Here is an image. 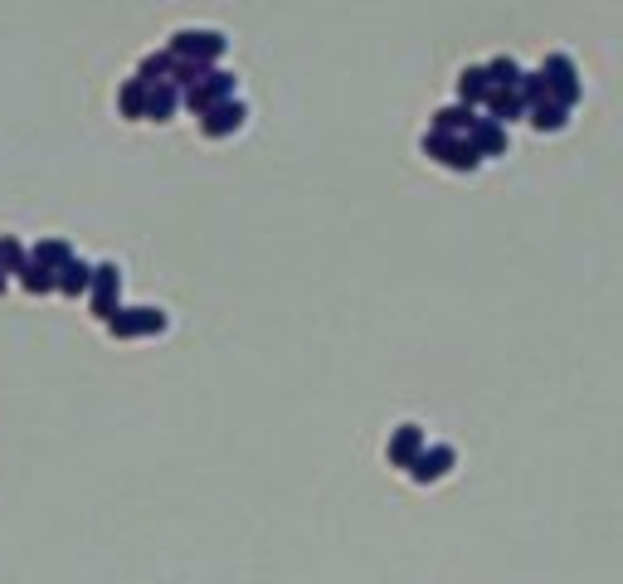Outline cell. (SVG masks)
Here are the masks:
<instances>
[{
    "mask_svg": "<svg viewBox=\"0 0 623 584\" xmlns=\"http://www.w3.org/2000/svg\"><path fill=\"white\" fill-rule=\"evenodd\" d=\"M15 278L25 283V292H35V297H44V292H59V273H54V268H39V263H25Z\"/></svg>",
    "mask_w": 623,
    "mask_h": 584,
    "instance_id": "19",
    "label": "cell"
},
{
    "mask_svg": "<svg viewBox=\"0 0 623 584\" xmlns=\"http://www.w3.org/2000/svg\"><path fill=\"white\" fill-rule=\"evenodd\" d=\"M88 288H93V268H88L83 258H69V263L59 268V292H64V297H83Z\"/></svg>",
    "mask_w": 623,
    "mask_h": 584,
    "instance_id": "16",
    "label": "cell"
},
{
    "mask_svg": "<svg viewBox=\"0 0 623 584\" xmlns=\"http://www.w3.org/2000/svg\"><path fill=\"white\" fill-rule=\"evenodd\" d=\"M424 156H434L448 171H477V166H482L477 146L468 142V137H448V132H429V137H424Z\"/></svg>",
    "mask_w": 623,
    "mask_h": 584,
    "instance_id": "3",
    "label": "cell"
},
{
    "mask_svg": "<svg viewBox=\"0 0 623 584\" xmlns=\"http://www.w3.org/2000/svg\"><path fill=\"white\" fill-rule=\"evenodd\" d=\"M108 331L117 341H132V336H161L166 331V312L161 307H117L108 317Z\"/></svg>",
    "mask_w": 623,
    "mask_h": 584,
    "instance_id": "4",
    "label": "cell"
},
{
    "mask_svg": "<svg viewBox=\"0 0 623 584\" xmlns=\"http://www.w3.org/2000/svg\"><path fill=\"white\" fill-rule=\"evenodd\" d=\"M117 292H122V268H117V263L93 268V288H88V297H93V317H98V322H108L112 312H117Z\"/></svg>",
    "mask_w": 623,
    "mask_h": 584,
    "instance_id": "6",
    "label": "cell"
},
{
    "mask_svg": "<svg viewBox=\"0 0 623 584\" xmlns=\"http://www.w3.org/2000/svg\"><path fill=\"white\" fill-rule=\"evenodd\" d=\"M176 108H181V88H176V83H151V98H147L151 122H171Z\"/></svg>",
    "mask_w": 623,
    "mask_h": 584,
    "instance_id": "14",
    "label": "cell"
},
{
    "mask_svg": "<svg viewBox=\"0 0 623 584\" xmlns=\"http://www.w3.org/2000/svg\"><path fill=\"white\" fill-rule=\"evenodd\" d=\"M468 142L477 146V156H507V127L492 122V117H477L473 132H468Z\"/></svg>",
    "mask_w": 623,
    "mask_h": 584,
    "instance_id": "11",
    "label": "cell"
},
{
    "mask_svg": "<svg viewBox=\"0 0 623 584\" xmlns=\"http://www.w3.org/2000/svg\"><path fill=\"white\" fill-rule=\"evenodd\" d=\"M171 73H176V54H171V49H161V54H147V59H142L137 78L151 88V83H171Z\"/></svg>",
    "mask_w": 623,
    "mask_h": 584,
    "instance_id": "17",
    "label": "cell"
},
{
    "mask_svg": "<svg viewBox=\"0 0 623 584\" xmlns=\"http://www.w3.org/2000/svg\"><path fill=\"white\" fill-rule=\"evenodd\" d=\"M482 108H487V117H492V122H502V127H507V122H521V117L531 112L526 103H521V93H516V88H492Z\"/></svg>",
    "mask_w": 623,
    "mask_h": 584,
    "instance_id": "10",
    "label": "cell"
},
{
    "mask_svg": "<svg viewBox=\"0 0 623 584\" xmlns=\"http://www.w3.org/2000/svg\"><path fill=\"white\" fill-rule=\"evenodd\" d=\"M453 458H458V453H453L448 443H439V448H424V453L409 463V477H414V482H439V477L453 468Z\"/></svg>",
    "mask_w": 623,
    "mask_h": 584,
    "instance_id": "9",
    "label": "cell"
},
{
    "mask_svg": "<svg viewBox=\"0 0 623 584\" xmlns=\"http://www.w3.org/2000/svg\"><path fill=\"white\" fill-rule=\"evenodd\" d=\"M541 73H546L550 103H560V108H575V103L585 98V88H580V73H575V64H570L565 54H550Z\"/></svg>",
    "mask_w": 623,
    "mask_h": 584,
    "instance_id": "5",
    "label": "cell"
},
{
    "mask_svg": "<svg viewBox=\"0 0 623 584\" xmlns=\"http://www.w3.org/2000/svg\"><path fill=\"white\" fill-rule=\"evenodd\" d=\"M424 453V429L419 424H400L395 434H390V448H385V458L395 463V468H404L409 473V463Z\"/></svg>",
    "mask_w": 623,
    "mask_h": 584,
    "instance_id": "8",
    "label": "cell"
},
{
    "mask_svg": "<svg viewBox=\"0 0 623 584\" xmlns=\"http://www.w3.org/2000/svg\"><path fill=\"white\" fill-rule=\"evenodd\" d=\"M69 258H74V249H69L64 239H39L35 254H30V263H39V268H54V273H59Z\"/></svg>",
    "mask_w": 623,
    "mask_h": 584,
    "instance_id": "18",
    "label": "cell"
},
{
    "mask_svg": "<svg viewBox=\"0 0 623 584\" xmlns=\"http://www.w3.org/2000/svg\"><path fill=\"white\" fill-rule=\"evenodd\" d=\"M516 93H521V103H526V108H541V103H550V93H546V73H521Z\"/></svg>",
    "mask_w": 623,
    "mask_h": 584,
    "instance_id": "21",
    "label": "cell"
},
{
    "mask_svg": "<svg viewBox=\"0 0 623 584\" xmlns=\"http://www.w3.org/2000/svg\"><path fill=\"white\" fill-rule=\"evenodd\" d=\"M229 98H234V73H224V69H205V78L181 93V103L195 112V117H205L210 108H220Z\"/></svg>",
    "mask_w": 623,
    "mask_h": 584,
    "instance_id": "2",
    "label": "cell"
},
{
    "mask_svg": "<svg viewBox=\"0 0 623 584\" xmlns=\"http://www.w3.org/2000/svg\"><path fill=\"white\" fill-rule=\"evenodd\" d=\"M147 98H151L147 83H142V78H127L122 93H117V112H122L127 122H137V117H147Z\"/></svg>",
    "mask_w": 623,
    "mask_h": 584,
    "instance_id": "15",
    "label": "cell"
},
{
    "mask_svg": "<svg viewBox=\"0 0 623 584\" xmlns=\"http://www.w3.org/2000/svg\"><path fill=\"white\" fill-rule=\"evenodd\" d=\"M526 122H531L536 132H560V127L570 122V108H560V103H541V108L526 112Z\"/></svg>",
    "mask_w": 623,
    "mask_h": 584,
    "instance_id": "20",
    "label": "cell"
},
{
    "mask_svg": "<svg viewBox=\"0 0 623 584\" xmlns=\"http://www.w3.org/2000/svg\"><path fill=\"white\" fill-rule=\"evenodd\" d=\"M25 263H30V254H25L20 239H0V268H5V273H20Z\"/></svg>",
    "mask_w": 623,
    "mask_h": 584,
    "instance_id": "23",
    "label": "cell"
},
{
    "mask_svg": "<svg viewBox=\"0 0 623 584\" xmlns=\"http://www.w3.org/2000/svg\"><path fill=\"white\" fill-rule=\"evenodd\" d=\"M244 117H249V108H244L239 98H229V103H220V108H210L200 117V132H205V137H229V132L244 127Z\"/></svg>",
    "mask_w": 623,
    "mask_h": 584,
    "instance_id": "7",
    "label": "cell"
},
{
    "mask_svg": "<svg viewBox=\"0 0 623 584\" xmlns=\"http://www.w3.org/2000/svg\"><path fill=\"white\" fill-rule=\"evenodd\" d=\"M487 93H492V83H487V64H473V69L458 73V98H463V108L487 103Z\"/></svg>",
    "mask_w": 623,
    "mask_h": 584,
    "instance_id": "13",
    "label": "cell"
},
{
    "mask_svg": "<svg viewBox=\"0 0 623 584\" xmlns=\"http://www.w3.org/2000/svg\"><path fill=\"white\" fill-rule=\"evenodd\" d=\"M0 292H5V268H0Z\"/></svg>",
    "mask_w": 623,
    "mask_h": 584,
    "instance_id": "24",
    "label": "cell"
},
{
    "mask_svg": "<svg viewBox=\"0 0 623 584\" xmlns=\"http://www.w3.org/2000/svg\"><path fill=\"white\" fill-rule=\"evenodd\" d=\"M224 44L229 39L220 35V30H181V35H171V54L176 59H190V64H200V69H215L220 64V54H224Z\"/></svg>",
    "mask_w": 623,
    "mask_h": 584,
    "instance_id": "1",
    "label": "cell"
},
{
    "mask_svg": "<svg viewBox=\"0 0 623 584\" xmlns=\"http://www.w3.org/2000/svg\"><path fill=\"white\" fill-rule=\"evenodd\" d=\"M477 122V108H463V103H453V108H439L434 112V127L429 132H448V137H468Z\"/></svg>",
    "mask_w": 623,
    "mask_h": 584,
    "instance_id": "12",
    "label": "cell"
},
{
    "mask_svg": "<svg viewBox=\"0 0 623 584\" xmlns=\"http://www.w3.org/2000/svg\"><path fill=\"white\" fill-rule=\"evenodd\" d=\"M487 83H492V88H516V83H521V69H516V59L497 54V59L487 64Z\"/></svg>",
    "mask_w": 623,
    "mask_h": 584,
    "instance_id": "22",
    "label": "cell"
}]
</instances>
